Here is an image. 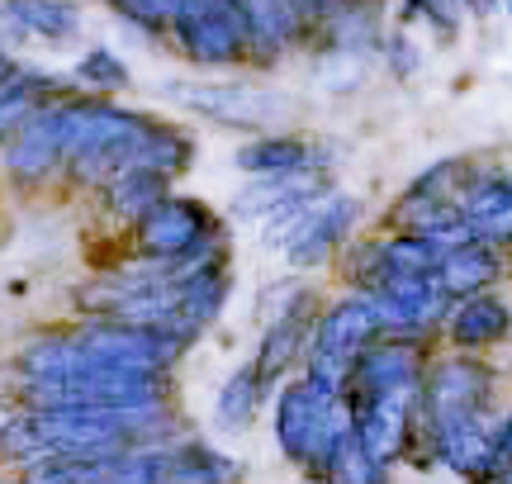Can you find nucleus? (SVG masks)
Returning a JSON list of instances; mask_svg holds the SVG:
<instances>
[{"instance_id":"obj_15","label":"nucleus","mask_w":512,"mask_h":484,"mask_svg":"<svg viewBox=\"0 0 512 484\" xmlns=\"http://www.w3.org/2000/svg\"><path fill=\"white\" fill-rule=\"evenodd\" d=\"M418 390V385H413ZM413 390H399V394H380L370 399L366 409L356 413V432L380 461L399 456L403 442H408V404H413Z\"/></svg>"},{"instance_id":"obj_7","label":"nucleus","mask_w":512,"mask_h":484,"mask_svg":"<svg viewBox=\"0 0 512 484\" xmlns=\"http://www.w3.org/2000/svg\"><path fill=\"white\" fill-rule=\"evenodd\" d=\"M356 214H361V205H356L351 195H337V190L323 195V200L304 214V224L290 233V242L280 247L285 261H290V266H318V261H328L332 247L351 233Z\"/></svg>"},{"instance_id":"obj_18","label":"nucleus","mask_w":512,"mask_h":484,"mask_svg":"<svg viewBox=\"0 0 512 484\" xmlns=\"http://www.w3.org/2000/svg\"><path fill=\"white\" fill-rule=\"evenodd\" d=\"M512 328V314L508 304L494 295H475L465 299L451 318V337H456L460 347H484V342H498V337Z\"/></svg>"},{"instance_id":"obj_8","label":"nucleus","mask_w":512,"mask_h":484,"mask_svg":"<svg viewBox=\"0 0 512 484\" xmlns=\"http://www.w3.org/2000/svg\"><path fill=\"white\" fill-rule=\"evenodd\" d=\"M57 162H67V143H62V114L57 110H34L19 124L15 143L5 152V171L15 176L19 186L43 181Z\"/></svg>"},{"instance_id":"obj_1","label":"nucleus","mask_w":512,"mask_h":484,"mask_svg":"<svg viewBox=\"0 0 512 484\" xmlns=\"http://www.w3.org/2000/svg\"><path fill=\"white\" fill-rule=\"evenodd\" d=\"M347 428V399L318 390L313 380H294L275 399V437L294 461H328L332 442Z\"/></svg>"},{"instance_id":"obj_12","label":"nucleus","mask_w":512,"mask_h":484,"mask_svg":"<svg viewBox=\"0 0 512 484\" xmlns=\"http://www.w3.org/2000/svg\"><path fill=\"white\" fill-rule=\"evenodd\" d=\"M328 176H318V171H271V176H261L252 186L242 190L238 200H233V214L238 219H271L275 209L285 205H299V200H318V195H328Z\"/></svg>"},{"instance_id":"obj_13","label":"nucleus","mask_w":512,"mask_h":484,"mask_svg":"<svg viewBox=\"0 0 512 484\" xmlns=\"http://www.w3.org/2000/svg\"><path fill=\"white\" fill-rule=\"evenodd\" d=\"M441 456L451 461V470H460L465 480L475 484H498L503 466H498V437L479 428L475 418H456V423H441Z\"/></svg>"},{"instance_id":"obj_9","label":"nucleus","mask_w":512,"mask_h":484,"mask_svg":"<svg viewBox=\"0 0 512 484\" xmlns=\"http://www.w3.org/2000/svg\"><path fill=\"white\" fill-rule=\"evenodd\" d=\"M418 366H422V352L413 342H403V337H389V342H370L366 352L356 356V375H351V390L366 394L370 399H380V394H399V390H413L418 385Z\"/></svg>"},{"instance_id":"obj_25","label":"nucleus","mask_w":512,"mask_h":484,"mask_svg":"<svg viewBox=\"0 0 512 484\" xmlns=\"http://www.w3.org/2000/svg\"><path fill=\"white\" fill-rule=\"evenodd\" d=\"M76 76H81V81H91V86H105V91H114V86H128V67L114 53H105V48H91V53L81 57Z\"/></svg>"},{"instance_id":"obj_26","label":"nucleus","mask_w":512,"mask_h":484,"mask_svg":"<svg viewBox=\"0 0 512 484\" xmlns=\"http://www.w3.org/2000/svg\"><path fill=\"white\" fill-rule=\"evenodd\" d=\"M408 10L427 15V24L437 29L441 38L456 34V19H460V0H408Z\"/></svg>"},{"instance_id":"obj_11","label":"nucleus","mask_w":512,"mask_h":484,"mask_svg":"<svg viewBox=\"0 0 512 484\" xmlns=\"http://www.w3.org/2000/svg\"><path fill=\"white\" fill-rule=\"evenodd\" d=\"M81 29V10L72 0H5L0 5V34L19 43H67Z\"/></svg>"},{"instance_id":"obj_21","label":"nucleus","mask_w":512,"mask_h":484,"mask_svg":"<svg viewBox=\"0 0 512 484\" xmlns=\"http://www.w3.org/2000/svg\"><path fill=\"white\" fill-rule=\"evenodd\" d=\"M166 181L171 176L157 167H128L110 181V205L119 214H128V219H143L157 200H166Z\"/></svg>"},{"instance_id":"obj_2","label":"nucleus","mask_w":512,"mask_h":484,"mask_svg":"<svg viewBox=\"0 0 512 484\" xmlns=\"http://www.w3.org/2000/svg\"><path fill=\"white\" fill-rule=\"evenodd\" d=\"M157 95L228 129H271L290 114V95L252 86V81H162Z\"/></svg>"},{"instance_id":"obj_34","label":"nucleus","mask_w":512,"mask_h":484,"mask_svg":"<svg viewBox=\"0 0 512 484\" xmlns=\"http://www.w3.org/2000/svg\"><path fill=\"white\" fill-rule=\"evenodd\" d=\"M503 10H508V15H512V0H503Z\"/></svg>"},{"instance_id":"obj_22","label":"nucleus","mask_w":512,"mask_h":484,"mask_svg":"<svg viewBox=\"0 0 512 484\" xmlns=\"http://www.w3.org/2000/svg\"><path fill=\"white\" fill-rule=\"evenodd\" d=\"M242 5H247V19H252V43H261L266 53L285 48L299 34V24H304L294 0H242Z\"/></svg>"},{"instance_id":"obj_5","label":"nucleus","mask_w":512,"mask_h":484,"mask_svg":"<svg viewBox=\"0 0 512 484\" xmlns=\"http://www.w3.org/2000/svg\"><path fill=\"white\" fill-rule=\"evenodd\" d=\"M366 299L375 304L380 328L389 337L432 328V323L446 314V304H451V295L437 285V276H384L370 285Z\"/></svg>"},{"instance_id":"obj_6","label":"nucleus","mask_w":512,"mask_h":484,"mask_svg":"<svg viewBox=\"0 0 512 484\" xmlns=\"http://www.w3.org/2000/svg\"><path fill=\"white\" fill-rule=\"evenodd\" d=\"M62 143L67 157L81 152H105V148H138L157 124H147L143 114L114 110V105H62Z\"/></svg>"},{"instance_id":"obj_29","label":"nucleus","mask_w":512,"mask_h":484,"mask_svg":"<svg viewBox=\"0 0 512 484\" xmlns=\"http://www.w3.org/2000/svg\"><path fill=\"white\" fill-rule=\"evenodd\" d=\"M498 466H503V475L512 470V413H508V423H503V432H498Z\"/></svg>"},{"instance_id":"obj_28","label":"nucleus","mask_w":512,"mask_h":484,"mask_svg":"<svg viewBox=\"0 0 512 484\" xmlns=\"http://www.w3.org/2000/svg\"><path fill=\"white\" fill-rule=\"evenodd\" d=\"M389 62H394V72L399 76H413L418 72V48H413L403 34H394L389 38Z\"/></svg>"},{"instance_id":"obj_30","label":"nucleus","mask_w":512,"mask_h":484,"mask_svg":"<svg viewBox=\"0 0 512 484\" xmlns=\"http://www.w3.org/2000/svg\"><path fill=\"white\" fill-rule=\"evenodd\" d=\"M460 5H465V10H470L475 19H489L498 10V0H460Z\"/></svg>"},{"instance_id":"obj_10","label":"nucleus","mask_w":512,"mask_h":484,"mask_svg":"<svg viewBox=\"0 0 512 484\" xmlns=\"http://www.w3.org/2000/svg\"><path fill=\"white\" fill-rule=\"evenodd\" d=\"M484 399H489V371L475 361H446L427 380V409L437 418V428L456 418H475Z\"/></svg>"},{"instance_id":"obj_31","label":"nucleus","mask_w":512,"mask_h":484,"mask_svg":"<svg viewBox=\"0 0 512 484\" xmlns=\"http://www.w3.org/2000/svg\"><path fill=\"white\" fill-rule=\"evenodd\" d=\"M15 423H19V413H15V409H5V404H0V437H5V432L15 428Z\"/></svg>"},{"instance_id":"obj_24","label":"nucleus","mask_w":512,"mask_h":484,"mask_svg":"<svg viewBox=\"0 0 512 484\" xmlns=\"http://www.w3.org/2000/svg\"><path fill=\"white\" fill-rule=\"evenodd\" d=\"M43 91H48V81L29 72H10L0 81V138L19 133V124L38 110V95Z\"/></svg>"},{"instance_id":"obj_3","label":"nucleus","mask_w":512,"mask_h":484,"mask_svg":"<svg viewBox=\"0 0 512 484\" xmlns=\"http://www.w3.org/2000/svg\"><path fill=\"white\" fill-rule=\"evenodd\" d=\"M171 24L195 62H233L252 43V19L242 0H176Z\"/></svg>"},{"instance_id":"obj_17","label":"nucleus","mask_w":512,"mask_h":484,"mask_svg":"<svg viewBox=\"0 0 512 484\" xmlns=\"http://www.w3.org/2000/svg\"><path fill=\"white\" fill-rule=\"evenodd\" d=\"M304 328H309V309H304V299L285 309V314L275 318L271 328H266V342H261V356H256L252 366L261 375V385H271L275 375L290 366V356L299 352V342H304Z\"/></svg>"},{"instance_id":"obj_4","label":"nucleus","mask_w":512,"mask_h":484,"mask_svg":"<svg viewBox=\"0 0 512 484\" xmlns=\"http://www.w3.org/2000/svg\"><path fill=\"white\" fill-rule=\"evenodd\" d=\"M214 242V214L200 200L166 195L138 219V252L152 261H181L195 257L200 247Z\"/></svg>"},{"instance_id":"obj_19","label":"nucleus","mask_w":512,"mask_h":484,"mask_svg":"<svg viewBox=\"0 0 512 484\" xmlns=\"http://www.w3.org/2000/svg\"><path fill=\"white\" fill-rule=\"evenodd\" d=\"M323 466H328L332 484H384V461L366 447V442H361L356 423L332 442V451H328V461H323Z\"/></svg>"},{"instance_id":"obj_32","label":"nucleus","mask_w":512,"mask_h":484,"mask_svg":"<svg viewBox=\"0 0 512 484\" xmlns=\"http://www.w3.org/2000/svg\"><path fill=\"white\" fill-rule=\"evenodd\" d=\"M15 72V67H10V62H5V57H0V81H5V76Z\"/></svg>"},{"instance_id":"obj_14","label":"nucleus","mask_w":512,"mask_h":484,"mask_svg":"<svg viewBox=\"0 0 512 484\" xmlns=\"http://www.w3.org/2000/svg\"><path fill=\"white\" fill-rule=\"evenodd\" d=\"M380 314L366 295L361 299H342L323 323H318V337H313V352H328V356H342V361H356L366 352L370 342L380 337Z\"/></svg>"},{"instance_id":"obj_20","label":"nucleus","mask_w":512,"mask_h":484,"mask_svg":"<svg viewBox=\"0 0 512 484\" xmlns=\"http://www.w3.org/2000/svg\"><path fill=\"white\" fill-rule=\"evenodd\" d=\"M238 167L256 171V176H271V171H304V167H313V148L304 138H290V133H280V138H256V143H247V148L238 152Z\"/></svg>"},{"instance_id":"obj_35","label":"nucleus","mask_w":512,"mask_h":484,"mask_svg":"<svg viewBox=\"0 0 512 484\" xmlns=\"http://www.w3.org/2000/svg\"><path fill=\"white\" fill-rule=\"evenodd\" d=\"M114 5H124V10H128V0H114Z\"/></svg>"},{"instance_id":"obj_27","label":"nucleus","mask_w":512,"mask_h":484,"mask_svg":"<svg viewBox=\"0 0 512 484\" xmlns=\"http://www.w3.org/2000/svg\"><path fill=\"white\" fill-rule=\"evenodd\" d=\"M128 15L143 19V24H162L176 15V0H128Z\"/></svg>"},{"instance_id":"obj_16","label":"nucleus","mask_w":512,"mask_h":484,"mask_svg":"<svg viewBox=\"0 0 512 484\" xmlns=\"http://www.w3.org/2000/svg\"><path fill=\"white\" fill-rule=\"evenodd\" d=\"M498 280V257L484 247V242H460V247H446L437 266V285L446 295H479L484 285Z\"/></svg>"},{"instance_id":"obj_23","label":"nucleus","mask_w":512,"mask_h":484,"mask_svg":"<svg viewBox=\"0 0 512 484\" xmlns=\"http://www.w3.org/2000/svg\"><path fill=\"white\" fill-rule=\"evenodd\" d=\"M261 375H256V366H242L228 385H223V394H219V428L223 432H242L247 423H252V413H256V404H261Z\"/></svg>"},{"instance_id":"obj_33","label":"nucleus","mask_w":512,"mask_h":484,"mask_svg":"<svg viewBox=\"0 0 512 484\" xmlns=\"http://www.w3.org/2000/svg\"><path fill=\"white\" fill-rule=\"evenodd\" d=\"M498 484H512V470H508V475H503V480H498Z\"/></svg>"}]
</instances>
